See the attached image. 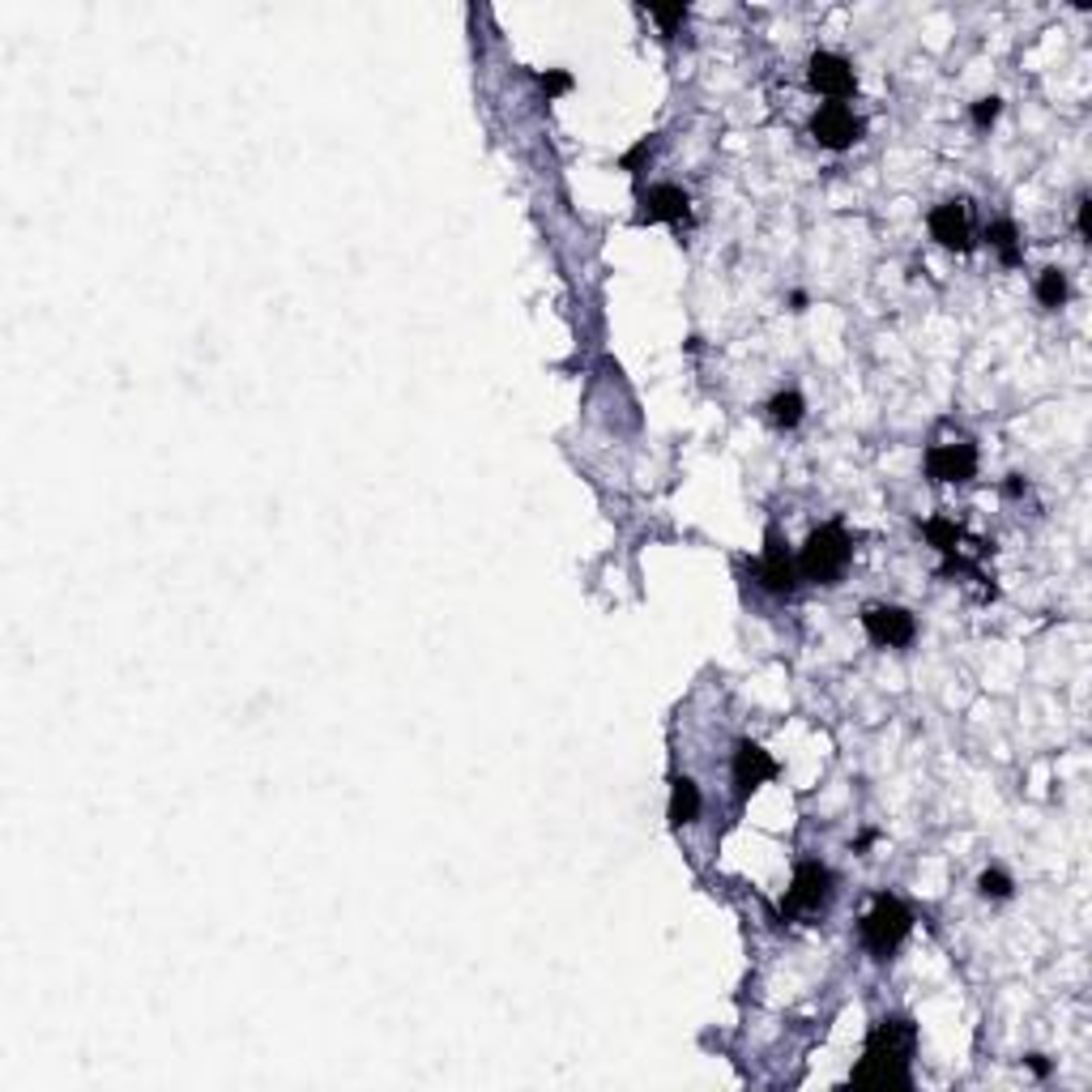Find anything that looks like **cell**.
I'll use <instances>...</instances> for the list:
<instances>
[{"label":"cell","mask_w":1092,"mask_h":1092,"mask_svg":"<svg viewBox=\"0 0 1092 1092\" xmlns=\"http://www.w3.org/2000/svg\"><path fill=\"white\" fill-rule=\"evenodd\" d=\"M688 193L675 184H653L641 197V222H683L688 218Z\"/></svg>","instance_id":"11"},{"label":"cell","mask_w":1092,"mask_h":1092,"mask_svg":"<svg viewBox=\"0 0 1092 1092\" xmlns=\"http://www.w3.org/2000/svg\"><path fill=\"white\" fill-rule=\"evenodd\" d=\"M913 1042H918V1033H913L909 1020H896V1016H892V1020H879V1025L871 1029V1037H866V1059L905 1067L909 1055H913Z\"/></svg>","instance_id":"5"},{"label":"cell","mask_w":1092,"mask_h":1092,"mask_svg":"<svg viewBox=\"0 0 1092 1092\" xmlns=\"http://www.w3.org/2000/svg\"><path fill=\"white\" fill-rule=\"evenodd\" d=\"M811 86L828 98H849L858 90V77H853V64L836 51H815L811 56Z\"/></svg>","instance_id":"8"},{"label":"cell","mask_w":1092,"mask_h":1092,"mask_svg":"<svg viewBox=\"0 0 1092 1092\" xmlns=\"http://www.w3.org/2000/svg\"><path fill=\"white\" fill-rule=\"evenodd\" d=\"M913 930V913L896 901V896H875V905H871V913L862 918V943L875 952V956H892L901 943H905V935Z\"/></svg>","instance_id":"2"},{"label":"cell","mask_w":1092,"mask_h":1092,"mask_svg":"<svg viewBox=\"0 0 1092 1092\" xmlns=\"http://www.w3.org/2000/svg\"><path fill=\"white\" fill-rule=\"evenodd\" d=\"M696 815H701V789H696V781L679 776L675 789H671V824L683 828V824H692Z\"/></svg>","instance_id":"14"},{"label":"cell","mask_w":1092,"mask_h":1092,"mask_svg":"<svg viewBox=\"0 0 1092 1092\" xmlns=\"http://www.w3.org/2000/svg\"><path fill=\"white\" fill-rule=\"evenodd\" d=\"M772 772H776V764H772V755L759 742H738V751H734V785H738V794H751Z\"/></svg>","instance_id":"12"},{"label":"cell","mask_w":1092,"mask_h":1092,"mask_svg":"<svg viewBox=\"0 0 1092 1092\" xmlns=\"http://www.w3.org/2000/svg\"><path fill=\"white\" fill-rule=\"evenodd\" d=\"M849 555H853V542H849V534L832 521V525H819V529L806 538V547H802V555H798V572H802L806 581L832 585V581L845 572Z\"/></svg>","instance_id":"1"},{"label":"cell","mask_w":1092,"mask_h":1092,"mask_svg":"<svg viewBox=\"0 0 1092 1092\" xmlns=\"http://www.w3.org/2000/svg\"><path fill=\"white\" fill-rule=\"evenodd\" d=\"M1029 1067H1033V1072H1037V1076H1046V1072H1050V1067H1046V1059H1042V1055H1033V1059H1029Z\"/></svg>","instance_id":"25"},{"label":"cell","mask_w":1092,"mask_h":1092,"mask_svg":"<svg viewBox=\"0 0 1092 1092\" xmlns=\"http://www.w3.org/2000/svg\"><path fill=\"white\" fill-rule=\"evenodd\" d=\"M990 248L1003 257V265H1016V261H1020V235H1016V227H1012L1008 218L990 227Z\"/></svg>","instance_id":"16"},{"label":"cell","mask_w":1092,"mask_h":1092,"mask_svg":"<svg viewBox=\"0 0 1092 1092\" xmlns=\"http://www.w3.org/2000/svg\"><path fill=\"white\" fill-rule=\"evenodd\" d=\"M999 111H1003L999 98H982V103H973V124H978V128H990V124L999 120Z\"/></svg>","instance_id":"20"},{"label":"cell","mask_w":1092,"mask_h":1092,"mask_svg":"<svg viewBox=\"0 0 1092 1092\" xmlns=\"http://www.w3.org/2000/svg\"><path fill=\"white\" fill-rule=\"evenodd\" d=\"M1037 299H1042L1046 308H1063V304H1067V274H1063V270H1046V274L1037 278Z\"/></svg>","instance_id":"17"},{"label":"cell","mask_w":1092,"mask_h":1092,"mask_svg":"<svg viewBox=\"0 0 1092 1092\" xmlns=\"http://www.w3.org/2000/svg\"><path fill=\"white\" fill-rule=\"evenodd\" d=\"M853 1089H909V1067H896V1063H875V1059H862L858 1072L849 1076Z\"/></svg>","instance_id":"13"},{"label":"cell","mask_w":1092,"mask_h":1092,"mask_svg":"<svg viewBox=\"0 0 1092 1092\" xmlns=\"http://www.w3.org/2000/svg\"><path fill=\"white\" fill-rule=\"evenodd\" d=\"M568 86H572L568 73H547V77H542V90H547V94H564Z\"/></svg>","instance_id":"22"},{"label":"cell","mask_w":1092,"mask_h":1092,"mask_svg":"<svg viewBox=\"0 0 1092 1092\" xmlns=\"http://www.w3.org/2000/svg\"><path fill=\"white\" fill-rule=\"evenodd\" d=\"M811 133H815V141L828 145V150H849V145L862 137V120H858L845 103H828V107H819V111L811 116Z\"/></svg>","instance_id":"6"},{"label":"cell","mask_w":1092,"mask_h":1092,"mask_svg":"<svg viewBox=\"0 0 1092 1092\" xmlns=\"http://www.w3.org/2000/svg\"><path fill=\"white\" fill-rule=\"evenodd\" d=\"M930 235L952 248V252H969L973 248V227H969V210L965 201H943L930 210Z\"/></svg>","instance_id":"9"},{"label":"cell","mask_w":1092,"mask_h":1092,"mask_svg":"<svg viewBox=\"0 0 1092 1092\" xmlns=\"http://www.w3.org/2000/svg\"><path fill=\"white\" fill-rule=\"evenodd\" d=\"M649 13H653V17H658L666 30H675L679 21H688V9H683V4H653Z\"/></svg>","instance_id":"21"},{"label":"cell","mask_w":1092,"mask_h":1092,"mask_svg":"<svg viewBox=\"0 0 1092 1092\" xmlns=\"http://www.w3.org/2000/svg\"><path fill=\"white\" fill-rule=\"evenodd\" d=\"M1080 235L1089 240V201H1080Z\"/></svg>","instance_id":"23"},{"label":"cell","mask_w":1092,"mask_h":1092,"mask_svg":"<svg viewBox=\"0 0 1092 1092\" xmlns=\"http://www.w3.org/2000/svg\"><path fill=\"white\" fill-rule=\"evenodd\" d=\"M828 896H832V871L819 866V862H802L794 871V883H789L781 909L794 913V918H806V913H819L828 905Z\"/></svg>","instance_id":"3"},{"label":"cell","mask_w":1092,"mask_h":1092,"mask_svg":"<svg viewBox=\"0 0 1092 1092\" xmlns=\"http://www.w3.org/2000/svg\"><path fill=\"white\" fill-rule=\"evenodd\" d=\"M802 414H806V401H802V393H794V388H785V393H776L772 401H768V418L776 422V427H798L802 422Z\"/></svg>","instance_id":"15"},{"label":"cell","mask_w":1092,"mask_h":1092,"mask_svg":"<svg viewBox=\"0 0 1092 1092\" xmlns=\"http://www.w3.org/2000/svg\"><path fill=\"white\" fill-rule=\"evenodd\" d=\"M1025 487H1029V482H1025V478H1020V474H1012V482H1008V495H1020V491H1025Z\"/></svg>","instance_id":"24"},{"label":"cell","mask_w":1092,"mask_h":1092,"mask_svg":"<svg viewBox=\"0 0 1092 1092\" xmlns=\"http://www.w3.org/2000/svg\"><path fill=\"white\" fill-rule=\"evenodd\" d=\"M862 628H866V636H871L875 645H883V649H905V645L918 636L913 615L901 611V606H866V611H862Z\"/></svg>","instance_id":"4"},{"label":"cell","mask_w":1092,"mask_h":1092,"mask_svg":"<svg viewBox=\"0 0 1092 1092\" xmlns=\"http://www.w3.org/2000/svg\"><path fill=\"white\" fill-rule=\"evenodd\" d=\"M922 534H926L939 551H948V555H952V551H956V542H960V525H952V521H943V517L926 521V525H922Z\"/></svg>","instance_id":"18"},{"label":"cell","mask_w":1092,"mask_h":1092,"mask_svg":"<svg viewBox=\"0 0 1092 1092\" xmlns=\"http://www.w3.org/2000/svg\"><path fill=\"white\" fill-rule=\"evenodd\" d=\"M978 888H982V896H995V901H1008V896H1012V879H1008L1003 871H986V875L978 879Z\"/></svg>","instance_id":"19"},{"label":"cell","mask_w":1092,"mask_h":1092,"mask_svg":"<svg viewBox=\"0 0 1092 1092\" xmlns=\"http://www.w3.org/2000/svg\"><path fill=\"white\" fill-rule=\"evenodd\" d=\"M759 585L768 589V594H789L794 585H798V564L789 559V551L781 547V538L776 534H768V551H764V559H759Z\"/></svg>","instance_id":"10"},{"label":"cell","mask_w":1092,"mask_h":1092,"mask_svg":"<svg viewBox=\"0 0 1092 1092\" xmlns=\"http://www.w3.org/2000/svg\"><path fill=\"white\" fill-rule=\"evenodd\" d=\"M978 470V448L969 440H952V444H935L926 452V474L935 482H969Z\"/></svg>","instance_id":"7"}]
</instances>
